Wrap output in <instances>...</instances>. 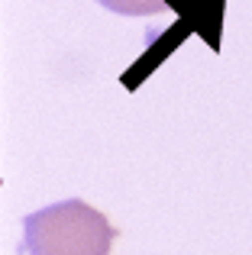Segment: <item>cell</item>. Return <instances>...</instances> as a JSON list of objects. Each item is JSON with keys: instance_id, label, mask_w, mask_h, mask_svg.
<instances>
[{"instance_id": "cell-1", "label": "cell", "mask_w": 252, "mask_h": 255, "mask_svg": "<svg viewBox=\"0 0 252 255\" xmlns=\"http://www.w3.org/2000/svg\"><path fill=\"white\" fill-rule=\"evenodd\" d=\"M117 230L81 197L49 204L23 220V255H110Z\"/></svg>"}, {"instance_id": "cell-2", "label": "cell", "mask_w": 252, "mask_h": 255, "mask_svg": "<svg viewBox=\"0 0 252 255\" xmlns=\"http://www.w3.org/2000/svg\"><path fill=\"white\" fill-rule=\"evenodd\" d=\"M97 3L120 16H158L171 6L168 0H97Z\"/></svg>"}]
</instances>
